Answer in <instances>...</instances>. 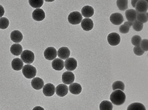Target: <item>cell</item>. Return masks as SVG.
Returning a JSON list of instances; mask_svg holds the SVG:
<instances>
[{"mask_svg":"<svg viewBox=\"0 0 148 110\" xmlns=\"http://www.w3.org/2000/svg\"><path fill=\"white\" fill-rule=\"evenodd\" d=\"M77 66V61L74 58H69L65 61V68L67 70L73 71L76 68Z\"/></svg>","mask_w":148,"mask_h":110,"instance_id":"10","label":"cell"},{"mask_svg":"<svg viewBox=\"0 0 148 110\" xmlns=\"http://www.w3.org/2000/svg\"><path fill=\"white\" fill-rule=\"evenodd\" d=\"M81 26L84 30L86 31H90L93 27V21L90 18H84L82 21Z\"/></svg>","mask_w":148,"mask_h":110,"instance_id":"14","label":"cell"},{"mask_svg":"<svg viewBox=\"0 0 148 110\" xmlns=\"http://www.w3.org/2000/svg\"><path fill=\"white\" fill-rule=\"evenodd\" d=\"M75 75L71 72L67 71L64 72L62 75V82L67 85L73 82L75 80Z\"/></svg>","mask_w":148,"mask_h":110,"instance_id":"8","label":"cell"},{"mask_svg":"<svg viewBox=\"0 0 148 110\" xmlns=\"http://www.w3.org/2000/svg\"><path fill=\"white\" fill-rule=\"evenodd\" d=\"M44 54L46 59L49 60H52L57 57V52L55 48L53 47H49L45 49Z\"/></svg>","mask_w":148,"mask_h":110,"instance_id":"6","label":"cell"},{"mask_svg":"<svg viewBox=\"0 0 148 110\" xmlns=\"http://www.w3.org/2000/svg\"><path fill=\"white\" fill-rule=\"evenodd\" d=\"M69 89L70 92L75 95L79 94L82 90V87L81 85L77 83H74L70 85Z\"/></svg>","mask_w":148,"mask_h":110,"instance_id":"20","label":"cell"},{"mask_svg":"<svg viewBox=\"0 0 148 110\" xmlns=\"http://www.w3.org/2000/svg\"><path fill=\"white\" fill-rule=\"evenodd\" d=\"M145 0L148 2V0Z\"/></svg>","mask_w":148,"mask_h":110,"instance_id":"39","label":"cell"},{"mask_svg":"<svg viewBox=\"0 0 148 110\" xmlns=\"http://www.w3.org/2000/svg\"><path fill=\"white\" fill-rule=\"evenodd\" d=\"M137 12L133 9H128L125 12V15L129 21L133 22L136 19Z\"/></svg>","mask_w":148,"mask_h":110,"instance_id":"21","label":"cell"},{"mask_svg":"<svg viewBox=\"0 0 148 110\" xmlns=\"http://www.w3.org/2000/svg\"><path fill=\"white\" fill-rule=\"evenodd\" d=\"M51 65L53 68L58 71L63 69L64 66L63 61L58 58L54 59L52 62Z\"/></svg>","mask_w":148,"mask_h":110,"instance_id":"19","label":"cell"},{"mask_svg":"<svg viewBox=\"0 0 148 110\" xmlns=\"http://www.w3.org/2000/svg\"><path fill=\"white\" fill-rule=\"evenodd\" d=\"M22 71L25 77L28 79H31L34 77L36 74V68L34 66L29 64L24 65Z\"/></svg>","mask_w":148,"mask_h":110,"instance_id":"2","label":"cell"},{"mask_svg":"<svg viewBox=\"0 0 148 110\" xmlns=\"http://www.w3.org/2000/svg\"><path fill=\"white\" fill-rule=\"evenodd\" d=\"M5 10L2 5H0V18L2 16L4 13Z\"/></svg>","mask_w":148,"mask_h":110,"instance_id":"36","label":"cell"},{"mask_svg":"<svg viewBox=\"0 0 148 110\" xmlns=\"http://www.w3.org/2000/svg\"><path fill=\"white\" fill-rule=\"evenodd\" d=\"M132 25L133 29L137 31H141L143 27V23L138 21L136 19L133 22Z\"/></svg>","mask_w":148,"mask_h":110,"instance_id":"32","label":"cell"},{"mask_svg":"<svg viewBox=\"0 0 148 110\" xmlns=\"http://www.w3.org/2000/svg\"><path fill=\"white\" fill-rule=\"evenodd\" d=\"M9 24V20L7 18L2 17L0 18V29H6Z\"/></svg>","mask_w":148,"mask_h":110,"instance_id":"31","label":"cell"},{"mask_svg":"<svg viewBox=\"0 0 148 110\" xmlns=\"http://www.w3.org/2000/svg\"><path fill=\"white\" fill-rule=\"evenodd\" d=\"M69 22L72 25H78L81 22L82 17L79 12L75 11L71 12L68 16Z\"/></svg>","mask_w":148,"mask_h":110,"instance_id":"3","label":"cell"},{"mask_svg":"<svg viewBox=\"0 0 148 110\" xmlns=\"http://www.w3.org/2000/svg\"><path fill=\"white\" fill-rule=\"evenodd\" d=\"M142 39L141 37L138 35L133 36L131 39L132 44L135 46L140 45Z\"/></svg>","mask_w":148,"mask_h":110,"instance_id":"33","label":"cell"},{"mask_svg":"<svg viewBox=\"0 0 148 110\" xmlns=\"http://www.w3.org/2000/svg\"><path fill=\"white\" fill-rule=\"evenodd\" d=\"M110 20L114 25H119L121 24L124 21L123 15L119 13L112 14L110 17Z\"/></svg>","mask_w":148,"mask_h":110,"instance_id":"9","label":"cell"},{"mask_svg":"<svg viewBox=\"0 0 148 110\" xmlns=\"http://www.w3.org/2000/svg\"><path fill=\"white\" fill-rule=\"evenodd\" d=\"M45 13L42 9H36L32 13L33 18L37 21L42 20L45 18Z\"/></svg>","mask_w":148,"mask_h":110,"instance_id":"11","label":"cell"},{"mask_svg":"<svg viewBox=\"0 0 148 110\" xmlns=\"http://www.w3.org/2000/svg\"><path fill=\"white\" fill-rule=\"evenodd\" d=\"M125 94L120 90H116L112 92L110 96V99L112 103L116 105L123 104L125 100Z\"/></svg>","mask_w":148,"mask_h":110,"instance_id":"1","label":"cell"},{"mask_svg":"<svg viewBox=\"0 0 148 110\" xmlns=\"http://www.w3.org/2000/svg\"><path fill=\"white\" fill-rule=\"evenodd\" d=\"M112 88L113 90L119 89L123 91L125 89V85L122 82L119 81H116L113 83Z\"/></svg>","mask_w":148,"mask_h":110,"instance_id":"30","label":"cell"},{"mask_svg":"<svg viewBox=\"0 0 148 110\" xmlns=\"http://www.w3.org/2000/svg\"><path fill=\"white\" fill-rule=\"evenodd\" d=\"M82 15L85 17L89 18L92 16L94 14L93 8L89 5H86L83 7L81 10Z\"/></svg>","mask_w":148,"mask_h":110,"instance_id":"18","label":"cell"},{"mask_svg":"<svg viewBox=\"0 0 148 110\" xmlns=\"http://www.w3.org/2000/svg\"><path fill=\"white\" fill-rule=\"evenodd\" d=\"M138 0H131V3L134 8H135L136 3Z\"/></svg>","mask_w":148,"mask_h":110,"instance_id":"37","label":"cell"},{"mask_svg":"<svg viewBox=\"0 0 148 110\" xmlns=\"http://www.w3.org/2000/svg\"><path fill=\"white\" fill-rule=\"evenodd\" d=\"M56 94L58 96L62 97L68 94V88L66 85L61 84H59L56 87Z\"/></svg>","mask_w":148,"mask_h":110,"instance_id":"13","label":"cell"},{"mask_svg":"<svg viewBox=\"0 0 148 110\" xmlns=\"http://www.w3.org/2000/svg\"><path fill=\"white\" fill-rule=\"evenodd\" d=\"M135 8L138 13L146 12L148 10V2L145 0H138L136 4Z\"/></svg>","mask_w":148,"mask_h":110,"instance_id":"7","label":"cell"},{"mask_svg":"<svg viewBox=\"0 0 148 110\" xmlns=\"http://www.w3.org/2000/svg\"><path fill=\"white\" fill-rule=\"evenodd\" d=\"M141 49L144 51L148 50V40L147 39H144L141 41L140 43Z\"/></svg>","mask_w":148,"mask_h":110,"instance_id":"35","label":"cell"},{"mask_svg":"<svg viewBox=\"0 0 148 110\" xmlns=\"http://www.w3.org/2000/svg\"><path fill=\"white\" fill-rule=\"evenodd\" d=\"M127 110H145V106L142 103L134 102L130 105L128 107Z\"/></svg>","mask_w":148,"mask_h":110,"instance_id":"25","label":"cell"},{"mask_svg":"<svg viewBox=\"0 0 148 110\" xmlns=\"http://www.w3.org/2000/svg\"><path fill=\"white\" fill-rule=\"evenodd\" d=\"M23 51L22 46L19 44H12L10 48V51L14 55L18 56Z\"/></svg>","mask_w":148,"mask_h":110,"instance_id":"22","label":"cell"},{"mask_svg":"<svg viewBox=\"0 0 148 110\" xmlns=\"http://www.w3.org/2000/svg\"><path fill=\"white\" fill-rule=\"evenodd\" d=\"M107 40L109 44L112 46L117 45L120 42L121 38L119 35L116 32L110 33L108 36Z\"/></svg>","mask_w":148,"mask_h":110,"instance_id":"5","label":"cell"},{"mask_svg":"<svg viewBox=\"0 0 148 110\" xmlns=\"http://www.w3.org/2000/svg\"><path fill=\"white\" fill-rule=\"evenodd\" d=\"M133 22L129 21L125 22L123 25H121L119 28V31L120 33L125 34L128 33L130 28L132 25Z\"/></svg>","mask_w":148,"mask_h":110,"instance_id":"24","label":"cell"},{"mask_svg":"<svg viewBox=\"0 0 148 110\" xmlns=\"http://www.w3.org/2000/svg\"><path fill=\"white\" fill-rule=\"evenodd\" d=\"M21 59L23 62L28 64L33 62L34 59V55L31 51L28 50H24L21 55Z\"/></svg>","mask_w":148,"mask_h":110,"instance_id":"4","label":"cell"},{"mask_svg":"<svg viewBox=\"0 0 148 110\" xmlns=\"http://www.w3.org/2000/svg\"><path fill=\"white\" fill-rule=\"evenodd\" d=\"M42 92L45 96H51L55 93V86L51 83H47L44 85Z\"/></svg>","mask_w":148,"mask_h":110,"instance_id":"12","label":"cell"},{"mask_svg":"<svg viewBox=\"0 0 148 110\" xmlns=\"http://www.w3.org/2000/svg\"><path fill=\"white\" fill-rule=\"evenodd\" d=\"M70 54V51L66 47H62L60 48L58 51V57L63 59H65L68 58Z\"/></svg>","mask_w":148,"mask_h":110,"instance_id":"17","label":"cell"},{"mask_svg":"<svg viewBox=\"0 0 148 110\" xmlns=\"http://www.w3.org/2000/svg\"><path fill=\"white\" fill-rule=\"evenodd\" d=\"M148 15L147 12L139 13L137 12L136 19L143 23H146L148 20Z\"/></svg>","mask_w":148,"mask_h":110,"instance_id":"27","label":"cell"},{"mask_svg":"<svg viewBox=\"0 0 148 110\" xmlns=\"http://www.w3.org/2000/svg\"><path fill=\"white\" fill-rule=\"evenodd\" d=\"M11 40L15 43H19L21 41L23 38L22 33L18 30H14L12 31L10 34Z\"/></svg>","mask_w":148,"mask_h":110,"instance_id":"16","label":"cell"},{"mask_svg":"<svg viewBox=\"0 0 148 110\" xmlns=\"http://www.w3.org/2000/svg\"><path fill=\"white\" fill-rule=\"evenodd\" d=\"M116 4L119 9L121 11H124L128 8V0H117Z\"/></svg>","mask_w":148,"mask_h":110,"instance_id":"28","label":"cell"},{"mask_svg":"<svg viewBox=\"0 0 148 110\" xmlns=\"http://www.w3.org/2000/svg\"><path fill=\"white\" fill-rule=\"evenodd\" d=\"M45 1L47 2H52L54 1L55 0H45Z\"/></svg>","mask_w":148,"mask_h":110,"instance_id":"38","label":"cell"},{"mask_svg":"<svg viewBox=\"0 0 148 110\" xmlns=\"http://www.w3.org/2000/svg\"><path fill=\"white\" fill-rule=\"evenodd\" d=\"M31 84L34 89L38 90L42 89L44 85V82L41 78L36 77L32 79Z\"/></svg>","mask_w":148,"mask_h":110,"instance_id":"15","label":"cell"},{"mask_svg":"<svg viewBox=\"0 0 148 110\" xmlns=\"http://www.w3.org/2000/svg\"><path fill=\"white\" fill-rule=\"evenodd\" d=\"M23 64L22 61L18 58L13 59L11 62V66L13 70L16 71L21 70L23 66Z\"/></svg>","mask_w":148,"mask_h":110,"instance_id":"23","label":"cell"},{"mask_svg":"<svg viewBox=\"0 0 148 110\" xmlns=\"http://www.w3.org/2000/svg\"><path fill=\"white\" fill-rule=\"evenodd\" d=\"M99 109L100 110H112L113 109V105L110 101L104 100L100 104Z\"/></svg>","mask_w":148,"mask_h":110,"instance_id":"26","label":"cell"},{"mask_svg":"<svg viewBox=\"0 0 148 110\" xmlns=\"http://www.w3.org/2000/svg\"><path fill=\"white\" fill-rule=\"evenodd\" d=\"M134 53L138 56H141L144 53V51L141 48L140 45L135 46L133 49Z\"/></svg>","mask_w":148,"mask_h":110,"instance_id":"34","label":"cell"},{"mask_svg":"<svg viewBox=\"0 0 148 110\" xmlns=\"http://www.w3.org/2000/svg\"><path fill=\"white\" fill-rule=\"evenodd\" d=\"M29 5L34 8H40L43 5V0H29Z\"/></svg>","mask_w":148,"mask_h":110,"instance_id":"29","label":"cell"}]
</instances>
